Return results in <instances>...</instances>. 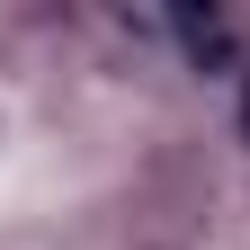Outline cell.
<instances>
[{
	"label": "cell",
	"instance_id": "7a4b0ae2",
	"mask_svg": "<svg viewBox=\"0 0 250 250\" xmlns=\"http://www.w3.org/2000/svg\"><path fill=\"white\" fill-rule=\"evenodd\" d=\"M241 134H250V72H241Z\"/></svg>",
	"mask_w": 250,
	"mask_h": 250
},
{
	"label": "cell",
	"instance_id": "6da1fadb",
	"mask_svg": "<svg viewBox=\"0 0 250 250\" xmlns=\"http://www.w3.org/2000/svg\"><path fill=\"white\" fill-rule=\"evenodd\" d=\"M170 27H179V45H188V62H206V72H232V27L214 18V9H179Z\"/></svg>",
	"mask_w": 250,
	"mask_h": 250
}]
</instances>
